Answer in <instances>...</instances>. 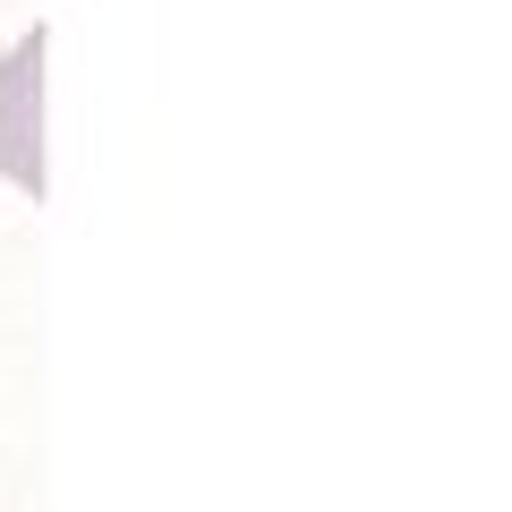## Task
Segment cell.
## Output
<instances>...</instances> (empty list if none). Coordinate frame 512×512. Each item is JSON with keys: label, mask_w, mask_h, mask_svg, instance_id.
Returning <instances> with one entry per match:
<instances>
[{"label": "cell", "mask_w": 512, "mask_h": 512, "mask_svg": "<svg viewBox=\"0 0 512 512\" xmlns=\"http://www.w3.org/2000/svg\"><path fill=\"white\" fill-rule=\"evenodd\" d=\"M0 171L43 197V26L0 52Z\"/></svg>", "instance_id": "1"}]
</instances>
